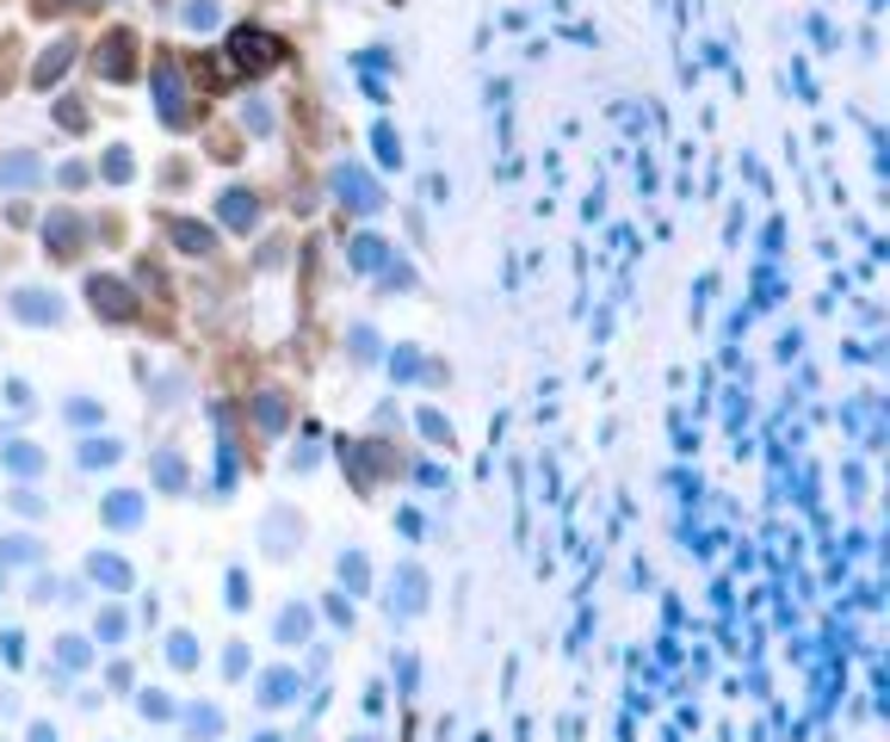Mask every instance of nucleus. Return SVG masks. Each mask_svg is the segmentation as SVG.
Masks as SVG:
<instances>
[{
    "label": "nucleus",
    "instance_id": "nucleus-1",
    "mask_svg": "<svg viewBox=\"0 0 890 742\" xmlns=\"http://www.w3.org/2000/svg\"><path fill=\"white\" fill-rule=\"evenodd\" d=\"M229 56H235V68H248V75H260V68H272V63L285 56V44H279L272 32H235Z\"/></svg>",
    "mask_w": 890,
    "mask_h": 742
},
{
    "label": "nucleus",
    "instance_id": "nucleus-2",
    "mask_svg": "<svg viewBox=\"0 0 890 742\" xmlns=\"http://www.w3.org/2000/svg\"><path fill=\"white\" fill-rule=\"evenodd\" d=\"M94 63H99V75L125 80L130 68H137V63H130V32H111L106 44H99V56H94Z\"/></svg>",
    "mask_w": 890,
    "mask_h": 742
},
{
    "label": "nucleus",
    "instance_id": "nucleus-3",
    "mask_svg": "<svg viewBox=\"0 0 890 742\" xmlns=\"http://www.w3.org/2000/svg\"><path fill=\"white\" fill-rule=\"evenodd\" d=\"M68 56H75V44H68V37H56V44L44 50V63H37V80L50 87V80H56V75L68 68Z\"/></svg>",
    "mask_w": 890,
    "mask_h": 742
},
{
    "label": "nucleus",
    "instance_id": "nucleus-4",
    "mask_svg": "<svg viewBox=\"0 0 890 742\" xmlns=\"http://www.w3.org/2000/svg\"><path fill=\"white\" fill-rule=\"evenodd\" d=\"M94 303L106 310V316H130V303H125V291H118V284H99L94 279Z\"/></svg>",
    "mask_w": 890,
    "mask_h": 742
},
{
    "label": "nucleus",
    "instance_id": "nucleus-5",
    "mask_svg": "<svg viewBox=\"0 0 890 742\" xmlns=\"http://www.w3.org/2000/svg\"><path fill=\"white\" fill-rule=\"evenodd\" d=\"M173 236L186 241V254H204V248H211V229H192V223H173Z\"/></svg>",
    "mask_w": 890,
    "mask_h": 742
},
{
    "label": "nucleus",
    "instance_id": "nucleus-6",
    "mask_svg": "<svg viewBox=\"0 0 890 742\" xmlns=\"http://www.w3.org/2000/svg\"><path fill=\"white\" fill-rule=\"evenodd\" d=\"M229 217L235 223H254V198H248V192H229Z\"/></svg>",
    "mask_w": 890,
    "mask_h": 742
},
{
    "label": "nucleus",
    "instance_id": "nucleus-7",
    "mask_svg": "<svg viewBox=\"0 0 890 742\" xmlns=\"http://www.w3.org/2000/svg\"><path fill=\"white\" fill-rule=\"evenodd\" d=\"M37 7H94V0H37Z\"/></svg>",
    "mask_w": 890,
    "mask_h": 742
}]
</instances>
